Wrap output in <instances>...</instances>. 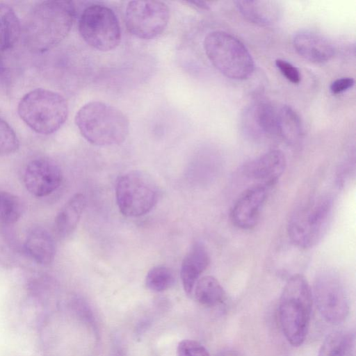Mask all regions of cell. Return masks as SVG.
I'll return each mask as SVG.
<instances>
[{
  "instance_id": "28",
  "label": "cell",
  "mask_w": 356,
  "mask_h": 356,
  "mask_svg": "<svg viewBox=\"0 0 356 356\" xmlns=\"http://www.w3.org/2000/svg\"><path fill=\"white\" fill-rule=\"evenodd\" d=\"M275 65L288 81L295 84L300 83L301 80L300 72L291 63L282 59H277Z\"/></svg>"
},
{
  "instance_id": "21",
  "label": "cell",
  "mask_w": 356,
  "mask_h": 356,
  "mask_svg": "<svg viewBox=\"0 0 356 356\" xmlns=\"http://www.w3.org/2000/svg\"><path fill=\"white\" fill-rule=\"evenodd\" d=\"M21 33L20 23L15 11L0 3V52L12 48Z\"/></svg>"
},
{
  "instance_id": "3",
  "label": "cell",
  "mask_w": 356,
  "mask_h": 356,
  "mask_svg": "<svg viewBox=\"0 0 356 356\" xmlns=\"http://www.w3.org/2000/svg\"><path fill=\"white\" fill-rule=\"evenodd\" d=\"M312 291L305 277L294 274L286 281L279 302L280 323L288 342L299 346L305 341L312 307Z\"/></svg>"
},
{
  "instance_id": "20",
  "label": "cell",
  "mask_w": 356,
  "mask_h": 356,
  "mask_svg": "<svg viewBox=\"0 0 356 356\" xmlns=\"http://www.w3.org/2000/svg\"><path fill=\"white\" fill-rule=\"evenodd\" d=\"M277 134L291 145H298L302 139V122L292 107L284 105L277 111Z\"/></svg>"
},
{
  "instance_id": "19",
  "label": "cell",
  "mask_w": 356,
  "mask_h": 356,
  "mask_svg": "<svg viewBox=\"0 0 356 356\" xmlns=\"http://www.w3.org/2000/svg\"><path fill=\"white\" fill-rule=\"evenodd\" d=\"M86 207V197L81 193L74 195L57 213L54 229L57 235L69 236L76 229Z\"/></svg>"
},
{
  "instance_id": "16",
  "label": "cell",
  "mask_w": 356,
  "mask_h": 356,
  "mask_svg": "<svg viewBox=\"0 0 356 356\" xmlns=\"http://www.w3.org/2000/svg\"><path fill=\"white\" fill-rule=\"evenodd\" d=\"M210 264V257L204 245L194 243L185 255L181 266L180 275L184 291L193 293L195 284Z\"/></svg>"
},
{
  "instance_id": "32",
  "label": "cell",
  "mask_w": 356,
  "mask_h": 356,
  "mask_svg": "<svg viewBox=\"0 0 356 356\" xmlns=\"http://www.w3.org/2000/svg\"><path fill=\"white\" fill-rule=\"evenodd\" d=\"M216 356H241L237 351L232 348L221 350Z\"/></svg>"
},
{
  "instance_id": "23",
  "label": "cell",
  "mask_w": 356,
  "mask_h": 356,
  "mask_svg": "<svg viewBox=\"0 0 356 356\" xmlns=\"http://www.w3.org/2000/svg\"><path fill=\"white\" fill-rule=\"evenodd\" d=\"M354 336L345 331L329 334L324 339L318 351V356H344L350 350Z\"/></svg>"
},
{
  "instance_id": "7",
  "label": "cell",
  "mask_w": 356,
  "mask_h": 356,
  "mask_svg": "<svg viewBox=\"0 0 356 356\" xmlns=\"http://www.w3.org/2000/svg\"><path fill=\"white\" fill-rule=\"evenodd\" d=\"M115 198L120 211L127 217L149 213L159 199L158 186L153 178L141 170L121 175L115 186Z\"/></svg>"
},
{
  "instance_id": "2",
  "label": "cell",
  "mask_w": 356,
  "mask_h": 356,
  "mask_svg": "<svg viewBox=\"0 0 356 356\" xmlns=\"http://www.w3.org/2000/svg\"><path fill=\"white\" fill-rule=\"evenodd\" d=\"M74 120L82 136L97 146L120 145L129 131L127 116L118 108L102 102H90L83 105Z\"/></svg>"
},
{
  "instance_id": "15",
  "label": "cell",
  "mask_w": 356,
  "mask_h": 356,
  "mask_svg": "<svg viewBox=\"0 0 356 356\" xmlns=\"http://www.w3.org/2000/svg\"><path fill=\"white\" fill-rule=\"evenodd\" d=\"M293 44L296 52L313 63H323L334 55V47L323 36L312 31H301L294 36Z\"/></svg>"
},
{
  "instance_id": "17",
  "label": "cell",
  "mask_w": 356,
  "mask_h": 356,
  "mask_svg": "<svg viewBox=\"0 0 356 356\" xmlns=\"http://www.w3.org/2000/svg\"><path fill=\"white\" fill-rule=\"evenodd\" d=\"M234 3L246 19L261 26L274 25L282 14L281 5L275 1L238 0Z\"/></svg>"
},
{
  "instance_id": "10",
  "label": "cell",
  "mask_w": 356,
  "mask_h": 356,
  "mask_svg": "<svg viewBox=\"0 0 356 356\" xmlns=\"http://www.w3.org/2000/svg\"><path fill=\"white\" fill-rule=\"evenodd\" d=\"M169 17L168 6L161 1H131L125 11L127 30L143 40L159 35L167 26Z\"/></svg>"
},
{
  "instance_id": "4",
  "label": "cell",
  "mask_w": 356,
  "mask_h": 356,
  "mask_svg": "<svg viewBox=\"0 0 356 356\" xmlns=\"http://www.w3.org/2000/svg\"><path fill=\"white\" fill-rule=\"evenodd\" d=\"M333 211L334 200L330 195L314 197L297 207L286 225L291 243L304 250L318 244L327 232Z\"/></svg>"
},
{
  "instance_id": "9",
  "label": "cell",
  "mask_w": 356,
  "mask_h": 356,
  "mask_svg": "<svg viewBox=\"0 0 356 356\" xmlns=\"http://www.w3.org/2000/svg\"><path fill=\"white\" fill-rule=\"evenodd\" d=\"M313 295L316 307L326 322L337 325L347 318L350 311L349 297L337 273L324 270L316 275Z\"/></svg>"
},
{
  "instance_id": "24",
  "label": "cell",
  "mask_w": 356,
  "mask_h": 356,
  "mask_svg": "<svg viewBox=\"0 0 356 356\" xmlns=\"http://www.w3.org/2000/svg\"><path fill=\"white\" fill-rule=\"evenodd\" d=\"M23 205L17 195L0 191V222L5 225L15 223L22 216Z\"/></svg>"
},
{
  "instance_id": "31",
  "label": "cell",
  "mask_w": 356,
  "mask_h": 356,
  "mask_svg": "<svg viewBox=\"0 0 356 356\" xmlns=\"http://www.w3.org/2000/svg\"><path fill=\"white\" fill-rule=\"evenodd\" d=\"M186 3H188L190 5H192L194 7H196L202 10H209V7L207 2L202 1H186Z\"/></svg>"
},
{
  "instance_id": "30",
  "label": "cell",
  "mask_w": 356,
  "mask_h": 356,
  "mask_svg": "<svg viewBox=\"0 0 356 356\" xmlns=\"http://www.w3.org/2000/svg\"><path fill=\"white\" fill-rule=\"evenodd\" d=\"M8 73L2 58L0 56V88L8 82Z\"/></svg>"
},
{
  "instance_id": "8",
  "label": "cell",
  "mask_w": 356,
  "mask_h": 356,
  "mask_svg": "<svg viewBox=\"0 0 356 356\" xmlns=\"http://www.w3.org/2000/svg\"><path fill=\"white\" fill-rule=\"evenodd\" d=\"M79 31L91 47L108 51L120 43L121 29L115 13L102 4H92L82 12L79 20Z\"/></svg>"
},
{
  "instance_id": "12",
  "label": "cell",
  "mask_w": 356,
  "mask_h": 356,
  "mask_svg": "<svg viewBox=\"0 0 356 356\" xmlns=\"http://www.w3.org/2000/svg\"><path fill=\"white\" fill-rule=\"evenodd\" d=\"M269 188L264 184H254L240 195L230 211V219L235 227L249 230L257 225Z\"/></svg>"
},
{
  "instance_id": "14",
  "label": "cell",
  "mask_w": 356,
  "mask_h": 356,
  "mask_svg": "<svg viewBox=\"0 0 356 356\" xmlns=\"http://www.w3.org/2000/svg\"><path fill=\"white\" fill-rule=\"evenodd\" d=\"M241 128L252 139L274 136L277 134V111L266 102L252 104L243 112Z\"/></svg>"
},
{
  "instance_id": "11",
  "label": "cell",
  "mask_w": 356,
  "mask_h": 356,
  "mask_svg": "<svg viewBox=\"0 0 356 356\" xmlns=\"http://www.w3.org/2000/svg\"><path fill=\"white\" fill-rule=\"evenodd\" d=\"M63 174L59 166L46 158L31 160L26 166L23 181L26 190L33 196L46 197L60 186Z\"/></svg>"
},
{
  "instance_id": "18",
  "label": "cell",
  "mask_w": 356,
  "mask_h": 356,
  "mask_svg": "<svg viewBox=\"0 0 356 356\" xmlns=\"http://www.w3.org/2000/svg\"><path fill=\"white\" fill-rule=\"evenodd\" d=\"M27 256L35 263L47 266L51 264L56 255V244L51 234L41 227L32 228L24 243Z\"/></svg>"
},
{
  "instance_id": "6",
  "label": "cell",
  "mask_w": 356,
  "mask_h": 356,
  "mask_svg": "<svg viewBox=\"0 0 356 356\" xmlns=\"http://www.w3.org/2000/svg\"><path fill=\"white\" fill-rule=\"evenodd\" d=\"M206 55L212 65L224 76L244 80L254 71L253 58L244 44L232 34L215 31L204 40Z\"/></svg>"
},
{
  "instance_id": "13",
  "label": "cell",
  "mask_w": 356,
  "mask_h": 356,
  "mask_svg": "<svg viewBox=\"0 0 356 356\" xmlns=\"http://www.w3.org/2000/svg\"><path fill=\"white\" fill-rule=\"evenodd\" d=\"M286 166L284 154L280 149L269 150L248 161L243 167L246 177L268 188L273 186Z\"/></svg>"
},
{
  "instance_id": "5",
  "label": "cell",
  "mask_w": 356,
  "mask_h": 356,
  "mask_svg": "<svg viewBox=\"0 0 356 356\" xmlns=\"http://www.w3.org/2000/svg\"><path fill=\"white\" fill-rule=\"evenodd\" d=\"M17 112L32 130L42 135L58 131L68 115V104L60 94L43 88L26 93L20 99Z\"/></svg>"
},
{
  "instance_id": "29",
  "label": "cell",
  "mask_w": 356,
  "mask_h": 356,
  "mask_svg": "<svg viewBox=\"0 0 356 356\" xmlns=\"http://www.w3.org/2000/svg\"><path fill=\"white\" fill-rule=\"evenodd\" d=\"M354 83L355 81L353 78L342 77L332 82L330 89L332 94L337 95L351 88Z\"/></svg>"
},
{
  "instance_id": "26",
  "label": "cell",
  "mask_w": 356,
  "mask_h": 356,
  "mask_svg": "<svg viewBox=\"0 0 356 356\" xmlns=\"http://www.w3.org/2000/svg\"><path fill=\"white\" fill-rule=\"evenodd\" d=\"M19 147V141L15 132L0 118V156L15 153Z\"/></svg>"
},
{
  "instance_id": "25",
  "label": "cell",
  "mask_w": 356,
  "mask_h": 356,
  "mask_svg": "<svg viewBox=\"0 0 356 356\" xmlns=\"http://www.w3.org/2000/svg\"><path fill=\"white\" fill-rule=\"evenodd\" d=\"M175 282L174 272L170 268L164 266L152 268L145 277L147 288L154 292H161L170 289Z\"/></svg>"
},
{
  "instance_id": "27",
  "label": "cell",
  "mask_w": 356,
  "mask_h": 356,
  "mask_svg": "<svg viewBox=\"0 0 356 356\" xmlns=\"http://www.w3.org/2000/svg\"><path fill=\"white\" fill-rule=\"evenodd\" d=\"M177 356H210L207 350L199 342L184 339L180 341L177 348Z\"/></svg>"
},
{
  "instance_id": "22",
  "label": "cell",
  "mask_w": 356,
  "mask_h": 356,
  "mask_svg": "<svg viewBox=\"0 0 356 356\" xmlns=\"http://www.w3.org/2000/svg\"><path fill=\"white\" fill-rule=\"evenodd\" d=\"M196 300L206 307H215L226 299L225 291L220 283L213 276L200 277L194 287Z\"/></svg>"
},
{
  "instance_id": "1",
  "label": "cell",
  "mask_w": 356,
  "mask_h": 356,
  "mask_svg": "<svg viewBox=\"0 0 356 356\" xmlns=\"http://www.w3.org/2000/svg\"><path fill=\"white\" fill-rule=\"evenodd\" d=\"M73 3L44 1L31 10L24 26V42L32 51L42 53L58 44L70 33L74 17Z\"/></svg>"
}]
</instances>
